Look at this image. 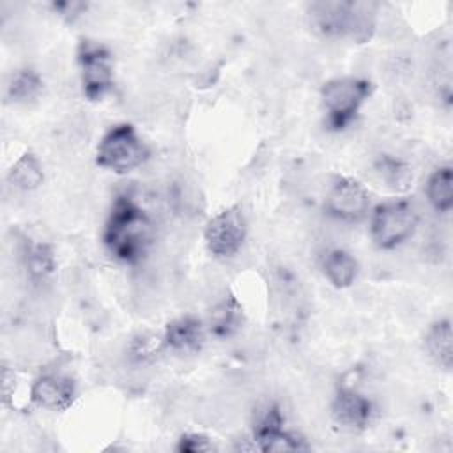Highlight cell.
I'll list each match as a JSON object with an SVG mask.
<instances>
[{
	"label": "cell",
	"mask_w": 453,
	"mask_h": 453,
	"mask_svg": "<svg viewBox=\"0 0 453 453\" xmlns=\"http://www.w3.org/2000/svg\"><path fill=\"white\" fill-rule=\"evenodd\" d=\"M370 92V81L357 76H342L326 81L322 87V103L327 111V124L333 129H343Z\"/></svg>",
	"instance_id": "obj_4"
},
{
	"label": "cell",
	"mask_w": 453,
	"mask_h": 453,
	"mask_svg": "<svg viewBox=\"0 0 453 453\" xmlns=\"http://www.w3.org/2000/svg\"><path fill=\"white\" fill-rule=\"evenodd\" d=\"M331 416L334 423L349 432H359L368 426L373 416L372 402L357 393L352 388H342L333 403H331Z\"/></svg>",
	"instance_id": "obj_10"
},
{
	"label": "cell",
	"mask_w": 453,
	"mask_h": 453,
	"mask_svg": "<svg viewBox=\"0 0 453 453\" xmlns=\"http://www.w3.org/2000/svg\"><path fill=\"white\" fill-rule=\"evenodd\" d=\"M246 232L248 223L241 207L232 205L209 219L205 226V242L212 255L226 258L241 250Z\"/></svg>",
	"instance_id": "obj_6"
},
{
	"label": "cell",
	"mask_w": 453,
	"mask_h": 453,
	"mask_svg": "<svg viewBox=\"0 0 453 453\" xmlns=\"http://www.w3.org/2000/svg\"><path fill=\"white\" fill-rule=\"evenodd\" d=\"M203 324L193 315H184L172 320L163 334L165 347L179 352L198 350L203 343Z\"/></svg>",
	"instance_id": "obj_12"
},
{
	"label": "cell",
	"mask_w": 453,
	"mask_h": 453,
	"mask_svg": "<svg viewBox=\"0 0 453 453\" xmlns=\"http://www.w3.org/2000/svg\"><path fill=\"white\" fill-rule=\"evenodd\" d=\"M426 198L439 212H448L453 207V172L451 166L434 170L426 182Z\"/></svg>",
	"instance_id": "obj_15"
},
{
	"label": "cell",
	"mask_w": 453,
	"mask_h": 453,
	"mask_svg": "<svg viewBox=\"0 0 453 453\" xmlns=\"http://www.w3.org/2000/svg\"><path fill=\"white\" fill-rule=\"evenodd\" d=\"M372 4L356 2H315L310 14L313 25L326 35H350L356 41H365L373 30Z\"/></svg>",
	"instance_id": "obj_2"
},
{
	"label": "cell",
	"mask_w": 453,
	"mask_h": 453,
	"mask_svg": "<svg viewBox=\"0 0 453 453\" xmlns=\"http://www.w3.org/2000/svg\"><path fill=\"white\" fill-rule=\"evenodd\" d=\"M375 172L386 182V186L393 189H405L412 179L409 166L389 156H384L375 163Z\"/></svg>",
	"instance_id": "obj_19"
},
{
	"label": "cell",
	"mask_w": 453,
	"mask_h": 453,
	"mask_svg": "<svg viewBox=\"0 0 453 453\" xmlns=\"http://www.w3.org/2000/svg\"><path fill=\"white\" fill-rule=\"evenodd\" d=\"M426 350L428 354L446 370L453 363V333L449 320L435 322L426 333Z\"/></svg>",
	"instance_id": "obj_16"
},
{
	"label": "cell",
	"mask_w": 453,
	"mask_h": 453,
	"mask_svg": "<svg viewBox=\"0 0 453 453\" xmlns=\"http://www.w3.org/2000/svg\"><path fill=\"white\" fill-rule=\"evenodd\" d=\"M211 449L212 442L202 434H184L177 444V451L180 453H205Z\"/></svg>",
	"instance_id": "obj_21"
},
{
	"label": "cell",
	"mask_w": 453,
	"mask_h": 453,
	"mask_svg": "<svg viewBox=\"0 0 453 453\" xmlns=\"http://www.w3.org/2000/svg\"><path fill=\"white\" fill-rule=\"evenodd\" d=\"M322 271L333 287L345 288L350 287L357 276V262L343 250H331L322 260Z\"/></svg>",
	"instance_id": "obj_14"
},
{
	"label": "cell",
	"mask_w": 453,
	"mask_h": 453,
	"mask_svg": "<svg viewBox=\"0 0 453 453\" xmlns=\"http://www.w3.org/2000/svg\"><path fill=\"white\" fill-rule=\"evenodd\" d=\"M25 264L34 280H42L53 271V253L46 244H32L25 251Z\"/></svg>",
	"instance_id": "obj_20"
},
{
	"label": "cell",
	"mask_w": 453,
	"mask_h": 453,
	"mask_svg": "<svg viewBox=\"0 0 453 453\" xmlns=\"http://www.w3.org/2000/svg\"><path fill=\"white\" fill-rule=\"evenodd\" d=\"M244 322V313L235 297L219 301L209 313V331L218 338H230Z\"/></svg>",
	"instance_id": "obj_13"
},
{
	"label": "cell",
	"mask_w": 453,
	"mask_h": 453,
	"mask_svg": "<svg viewBox=\"0 0 453 453\" xmlns=\"http://www.w3.org/2000/svg\"><path fill=\"white\" fill-rule=\"evenodd\" d=\"M30 398L42 409L65 411L74 400V384L64 375H42L32 384Z\"/></svg>",
	"instance_id": "obj_11"
},
{
	"label": "cell",
	"mask_w": 453,
	"mask_h": 453,
	"mask_svg": "<svg viewBox=\"0 0 453 453\" xmlns=\"http://www.w3.org/2000/svg\"><path fill=\"white\" fill-rule=\"evenodd\" d=\"M149 147L131 124L113 126L99 142L96 163L115 173H127L149 159Z\"/></svg>",
	"instance_id": "obj_3"
},
{
	"label": "cell",
	"mask_w": 453,
	"mask_h": 453,
	"mask_svg": "<svg viewBox=\"0 0 453 453\" xmlns=\"http://www.w3.org/2000/svg\"><path fill=\"white\" fill-rule=\"evenodd\" d=\"M418 226V214L407 200L384 202L375 207L370 234L377 248L391 250L407 241Z\"/></svg>",
	"instance_id": "obj_5"
},
{
	"label": "cell",
	"mask_w": 453,
	"mask_h": 453,
	"mask_svg": "<svg viewBox=\"0 0 453 453\" xmlns=\"http://www.w3.org/2000/svg\"><path fill=\"white\" fill-rule=\"evenodd\" d=\"M78 64L83 94L90 99H101L113 85V65L110 51L92 41H83L78 48Z\"/></svg>",
	"instance_id": "obj_7"
},
{
	"label": "cell",
	"mask_w": 453,
	"mask_h": 453,
	"mask_svg": "<svg viewBox=\"0 0 453 453\" xmlns=\"http://www.w3.org/2000/svg\"><path fill=\"white\" fill-rule=\"evenodd\" d=\"M368 207V191L361 182L350 177L336 179L326 195V211L343 221H357L365 218Z\"/></svg>",
	"instance_id": "obj_8"
},
{
	"label": "cell",
	"mask_w": 453,
	"mask_h": 453,
	"mask_svg": "<svg viewBox=\"0 0 453 453\" xmlns=\"http://www.w3.org/2000/svg\"><path fill=\"white\" fill-rule=\"evenodd\" d=\"M152 232L149 214L129 195H119L104 225L103 241L113 257L134 264L147 251Z\"/></svg>",
	"instance_id": "obj_1"
},
{
	"label": "cell",
	"mask_w": 453,
	"mask_h": 453,
	"mask_svg": "<svg viewBox=\"0 0 453 453\" xmlns=\"http://www.w3.org/2000/svg\"><path fill=\"white\" fill-rule=\"evenodd\" d=\"M41 88H42V81L39 74L32 69H23L12 76L7 87V96L11 101L23 103V101L34 99L41 92Z\"/></svg>",
	"instance_id": "obj_18"
},
{
	"label": "cell",
	"mask_w": 453,
	"mask_h": 453,
	"mask_svg": "<svg viewBox=\"0 0 453 453\" xmlns=\"http://www.w3.org/2000/svg\"><path fill=\"white\" fill-rule=\"evenodd\" d=\"M253 437L258 449L269 453L283 451H303L308 449L304 439L294 432L283 428V416L276 405H271L255 425Z\"/></svg>",
	"instance_id": "obj_9"
},
{
	"label": "cell",
	"mask_w": 453,
	"mask_h": 453,
	"mask_svg": "<svg viewBox=\"0 0 453 453\" xmlns=\"http://www.w3.org/2000/svg\"><path fill=\"white\" fill-rule=\"evenodd\" d=\"M7 179L14 188L30 191V189H35L42 184L44 173H42V168H41L39 161L35 159V156L27 152L12 165V168L9 170Z\"/></svg>",
	"instance_id": "obj_17"
}]
</instances>
